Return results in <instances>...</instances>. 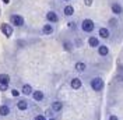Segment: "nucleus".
Segmentation results:
<instances>
[{"mask_svg":"<svg viewBox=\"0 0 123 120\" xmlns=\"http://www.w3.org/2000/svg\"><path fill=\"white\" fill-rule=\"evenodd\" d=\"M50 120H53V119H50Z\"/></svg>","mask_w":123,"mask_h":120,"instance_id":"cd10ccee","label":"nucleus"},{"mask_svg":"<svg viewBox=\"0 0 123 120\" xmlns=\"http://www.w3.org/2000/svg\"><path fill=\"white\" fill-rule=\"evenodd\" d=\"M94 21L92 20H84L83 21V24H81V28H83V31H85V32H92V30H94Z\"/></svg>","mask_w":123,"mask_h":120,"instance_id":"f03ea898","label":"nucleus"},{"mask_svg":"<svg viewBox=\"0 0 123 120\" xmlns=\"http://www.w3.org/2000/svg\"><path fill=\"white\" fill-rule=\"evenodd\" d=\"M32 96H34L35 101H42V99H43V92H42V91H35V92L32 94Z\"/></svg>","mask_w":123,"mask_h":120,"instance_id":"f8f14e48","label":"nucleus"},{"mask_svg":"<svg viewBox=\"0 0 123 120\" xmlns=\"http://www.w3.org/2000/svg\"><path fill=\"white\" fill-rule=\"evenodd\" d=\"M11 24H14V25H17V27H21L24 24V18L21 17V15H11Z\"/></svg>","mask_w":123,"mask_h":120,"instance_id":"20e7f679","label":"nucleus"},{"mask_svg":"<svg viewBox=\"0 0 123 120\" xmlns=\"http://www.w3.org/2000/svg\"><path fill=\"white\" fill-rule=\"evenodd\" d=\"M92 1H94V0H84L85 6H91V4H92Z\"/></svg>","mask_w":123,"mask_h":120,"instance_id":"4be33fe9","label":"nucleus"},{"mask_svg":"<svg viewBox=\"0 0 123 120\" xmlns=\"http://www.w3.org/2000/svg\"><path fill=\"white\" fill-rule=\"evenodd\" d=\"M42 32H43L45 35H50V34L53 32V27H52L50 24H45L43 28H42Z\"/></svg>","mask_w":123,"mask_h":120,"instance_id":"6e6552de","label":"nucleus"},{"mask_svg":"<svg viewBox=\"0 0 123 120\" xmlns=\"http://www.w3.org/2000/svg\"><path fill=\"white\" fill-rule=\"evenodd\" d=\"M3 3H10V0H3Z\"/></svg>","mask_w":123,"mask_h":120,"instance_id":"a878e982","label":"nucleus"},{"mask_svg":"<svg viewBox=\"0 0 123 120\" xmlns=\"http://www.w3.org/2000/svg\"><path fill=\"white\" fill-rule=\"evenodd\" d=\"M17 108H18L20 110H25V109L28 108V103H27V101H20V102L17 103Z\"/></svg>","mask_w":123,"mask_h":120,"instance_id":"4468645a","label":"nucleus"},{"mask_svg":"<svg viewBox=\"0 0 123 120\" xmlns=\"http://www.w3.org/2000/svg\"><path fill=\"white\" fill-rule=\"evenodd\" d=\"M66 1H69V0H66Z\"/></svg>","mask_w":123,"mask_h":120,"instance_id":"bb28decb","label":"nucleus"},{"mask_svg":"<svg viewBox=\"0 0 123 120\" xmlns=\"http://www.w3.org/2000/svg\"><path fill=\"white\" fill-rule=\"evenodd\" d=\"M8 88V83H4V81H0V91H6Z\"/></svg>","mask_w":123,"mask_h":120,"instance_id":"6ab92c4d","label":"nucleus"},{"mask_svg":"<svg viewBox=\"0 0 123 120\" xmlns=\"http://www.w3.org/2000/svg\"><path fill=\"white\" fill-rule=\"evenodd\" d=\"M31 91H32V88H31V85H28V84L23 87V94H24V95H30Z\"/></svg>","mask_w":123,"mask_h":120,"instance_id":"f3484780","label":"nucleus"},{"mask_svg":"<svg viewBox=\"0 0 123 120\" xmlns=\"http://www.w3.org/2000/svg\"><path fill=\"white\" fill-rule=\"evenodd\" d=\"M91 88L94 91H102V88H104V81H102V78H99V77L94 78L91 81Z\"/></svg>","mask_w":123,"mask_h":120,"instance_id":"f257e3e1","label":"nucleus"},{"mask_svg":"<svg viewBox=\"0 0 123 120\" xmlns=\"http://www.w3.org/2000/svg\"><path fill=\"white\" fill-rule=\"evenodd\" d=\"M8 113H10V109H8V106H6V105L0 106V114H1V116H7Z\"/></svg>","mask_w":123,"mask_h":120,"instance_id":"2eb2a0df","label":"nucleus"},{"mask_svg":"<svg viewBox=\"0 0 123 120\" xmlns=\"http://www.w3.org/2000/svg\"><path fill=\"white\" fill-rule=\"evenodd\" d=\"M11 94H13V96H18V95H20V92H18L17 90H13L11 91Z\"/></svg>","mask_w":123,"mask_h":120,"instance_id":"412c9836","label":"nucleus"},{"mask_svg":"<svg viewBox=\"0 0 123 120\" xmlns=\"http://www.w3.org/2000/svg\"><path fill=\"white\" fill-rule=\"evenodd\" d=\"M88 43H90L91 48H98V46H99V41H98V38L91 36L90 39H88Z\"/></svg>","mask_w":123,"mask_h":120,"instance_id":"1a4fd4ad","label":"nucleus"},{"mask_svg":"<svg viewBox=\"0 0 123 120\" xmlns=\"http://www.w3.org/2000/svg\"><path fill=\"white\" fill-rule=\"evenodd\" d=\"M62 108H63V103H62L60 101H56V102H53V105H52L53 112H59V110H62Z\"/></svg>","mask_w":123,"mask_h":120,"instance_id":"9b49d317","label":"nucleus"},{"mask_svg":"<svg viewBox=\"0 0 123 120\" xmlns=\"http://www.w3.org/2000/svg\"><path fill=\"white\" fill-rule=\"evenodd\" d=\"M35 120H46V117H43V116H37Z\"/></svg>","mask_w":123,"mask_h":120,"instance_id":"5701e85b","label":"nucleus"},{"mask_svg":"<svg viewBox=\"0 0 123 120\" xmlns=\"http://www.w3.org/2000/svg\"><path fill=\"white\" fill-rule=\"evenodd\" d=\"M71 88H73V90L81 88V80H80V78H73V80H71Z\"/></svg>","mask_w":123,"mask_h":120,"instance_id":"0eeeda50","label":"nucleus"},{"mask_svg":"<svg viewBox=\"0 0 123 120\" xmlns=\"http://www.w3.org/2000/svg\"><path fill=\"white\" fill-rule=\"evenodd\" d=\"M64 14L66 15H73L74 14V8L71 7V6H66V7H64Z\"/></svg>","mask_w":123,"mask_h":120,"instance_id":"dca6fc26","label":"nucleus"},{"mask_svg":"<svg viewBox=\"0 0 123 120\" xmlns=\"http://www.w3.org/2000/svg\"><path fill=\"white\" fill-rule=\"evenodd\" d=\"M76 70H77V71H80V73H83V71L85 70V64H84V63H81V61H80V63H77V64H76Z\"/></svg>","mask_w":123,"mask_h":120,"instance_id":"a211bd4d","label":"nucleus"},{"mask_svg":"<svg viewBox=\"0 0 123 120\" xmlns=\"http://www.w3.org/2000/svg\"><path fill=\"white\" fill-rule=\"evenodd\" d=\"M1 32L6 36H11L13 35V27L10 24H1Z\"/></svg>","mask_w":123,"mask_h":120,"instance_id":"7ed1b4c3","label":"nucleus"},{"mask_svg":"<svg viewBox=\"0 0 123 120\" xmlns=\"http://www.w3.org/2000/svg\"><path fill=\"white\" fill-rule=\"evenodd\" d=\"M99 36L101 38H105V39L109 38V30H108V28H101V30H99Z\"/></svg>","mask_w":123,"mask_h":120,"instance_id":"ddd939ff","label":"nucleus"},{"mask_svg":"<svg viewBox=\"0 0 123 120\" xmlns=\"http://www.w3.org/2000/svg\"><path fill=\"white\" fill-rule=\"evenodd\" d=\"M98 53H99L101 56H106L108 53H109V50H108V48L105 45H99L98 46Z\"/></svg>","mask_w":123,"mask_h":120,"instance_id":"9d476101","label":"nucleus"},{"mask_svg":"<svg viewBox=\"0 0 123 120\" xmlns=\"http://www.w3.org/2000/svg\"><path fill=\"white\" fill-rule=\"evenodd\" d=\"M122 11H123V8L120 4H117V3H115V4H112V13L116 15H119V14H122Z\"/></svg>","mask_w":123,"mask_h":120,"instance_id":"39448f33","label":"nucleus"},{"mask_svg":"<svg viewBox=\"0 0 123 120\" xmlns=\"http://www.w3.org/2000/svg\"><path fill=\"white\" fill-rule=\"evenodd\" d=\"M64 48H66V49H67V50H70V49H71V48H70V43H67V42H66V43H64Z\"/></svg>","mask_w":123,"mask_h":120,"instance_id":"b1692460","label":"nucleus"},{"mask_svg":"<svg viewBox=\"0 0 123 120\" xmlns=\"http://www.w3.org/2000/svg\"><path fill=\"white\" fill-rule=\"evenodd\" d=\"M109 120H119V119H117L116 116H113V114H112V116H109Z\"/></svg>","mask_w":123,"mask_h":120,"instance_id":"393cba45","label":"nucleus"},{"mask_svg":"<svg viewBox=\"0 0 123 120\" xmlns=\"http://www.w3.org/2000/svg\"><path fill=\"white\" fill-rule=\"evenodd\" d=\"M0 81H4V83H10V77L7 74H1L0 75Z\"/></svg>","mask_w":123,"mask_h":120,"instance_id":"aec40b11","label":"nucleus"},{"mask_svg":"<svg viewBox=\"0 0 123 120\" xmlns=\"http://www.w3.org/2000/svg\"><path fill=\"white\" fill-rule=\"evenodd\" d=\"M46 18H48V21H50V23H56V21H57V14L53 13V11H49V13L46 14Z\"/></svg>","mask_w":123,"mask_h":120,"instance_id":"423d86ee","label":"nucleus"}]
</instances>
